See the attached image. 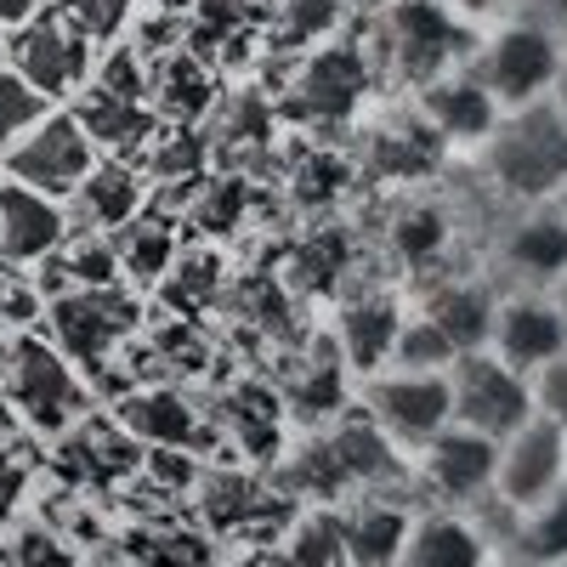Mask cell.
<instances>
[{
	"label": "cell",
	"instance_id": "6",
	"mask_svg": "<svg viewBox=\"0 0 567 567\" xmlns=\"http://www.w3.org/2000/svg\"><path fill=\"white\" fill-rule=\"evenodd\" d=\"M97 159L103 154H97V142L85 136V125L74 114H58V109L45 120H34L12 148L0 154V165H7L12 182L40 187V194H52V199H69Z\"/></svg>",
	"mask_w": 567,
	"mask_h": 567
},
{
	"label": "cell",
	"instance_id": "42",
	"mask_svg": "<svg viewBox=\"0 0 567 567\" xmlns=\"http://www.w3.org/2000/svg\"><path fill=\"white\" fill-rule=\"evenodd\" d=\"M550 205H556V210H561V216H567V187H561V194H556V199H550Z\"/></svg>",
	"mask_w": 567,
	"mask_h": 567
},
{
	"label": "cell",
	"instance_id": "1",
	"mask_svg": "<svg viewBox=\"0 0 567 567\" xmlns=\"http://www.w3.org/2000/svg\"><path fill=\"white\" fill-rule=\"evenodd\" d=\"M477 165L488 187L505 194L511 205H550L567 187V125H561L556 97L505 109L494 131L477 142Z\"/></svg>",
	"mask_w": 567,
	"mask_h": 567
},
{
	"label": "cell",
	"instance_id": "7",
	"mask_svg": "<svg viewBox=\"0 0 567 567\" xmlns=\"http://www.w3.org/2000/svg\"><path fill=\"white\" fill-rule=\"evenodd\" d=\"M45 323H52V347L80 363V369H103L109 352L125 341V329L136 323V301L120 284H91V290H63L45 301Z\"/></svg>",
	"mask_w": 567,
	"mask_h": 567
},
{
	"label": "cell",
	"instance_id": "38",
	"mask_svg": "<svg viewBox=\"0 0 567 567\" xmlns=\"http://www.w3.org/2000/svg\"><path fill=\"white\" fill-rule=\"evenodd\" d=\"M550 301H556V312H561V323H567V272L550 284Z\"/></svg>",
	"mask_w": 567,
	"mask_h": 567
},
{
	"label": "cell",
	"instance_id": "35",
	"mask_svg": "<svg viewBox=\"0 0 567 567\" xmlns=\"http://www.w3.org/2000/svg\"><path fill=\"white\" fill-rule=\"evenodd\" d=\"M40 12V0H0V58H7V40Z\"/></svg>",
	"mask_w": 567,
	"mask_h": 567
},
{
	"label": "cell",
	"instance_id": "24",
	"mask_svg": "<svg viewBox=\"0 0 567 567\" xmlns=\"http://www.w3.org/2000/svg\"><path fill=\"white\" fill-rule=\"evenodd\" d=\"M114 239V256H120V272L125 278H165V267H171V233L165 227H154V221H142V216H131L120 233H109Z\"/></svg>",
	"mask_w": 567,
	"mask_h": 567
},
{
	"label": "cell",
	"instance_id": "4",
	"mask_svg": "<svg viewBox=\"0 0 567 567\" xmlns=\"http://www.w3.org/2000/svg\"><path fill=\"white\" fill-rule=\"evenodd\" d=\"M449 403H454V425L483 437H511L523 420H534V381L523 369H511L505 358H494L488 347L460 352L449 369Z\"/></svg>",
	"mask_w": 567,
	"mask_h": 567
},
{
	"label": "cell",
	"instance_id": "2",
	"mask_svg": "<svg viewBox=\"0 0 567 567\" xmlns=\"http://www.w3.org/2000/svg\"><path fill=\"white\" fill-rule=\"evenodd\" d=\"M471 80H477L494 109H528L561 91V34L556 23L534 7L523 18H505L494 29L477 34V52H471Z\"/></svg>",
	"mask_w": 567,
	"mask_h": 567
},
{
	"label": "cell",
	"instance_id": "30",
	"mask_svg": "<svg viewBox=\"0 0 567 567\" xmlns=\"http://www.w3.org/2000/svg\"><path fill=\"white\" fill-rule=\"evenodd\" d=\"M443 216L437 210H409L403 221H398V250H403V261H425V256H437L443 250Z\"/></svg>",
	"mask_w": 567,
	"mask_h": 567
},
{
	"label": "cell",
	"instance_id": "5",
	"mask_svg": "<svg viewBox=\"0 0 567 567\" xmlns=\"http://www.w3.org/2000/svg\"><path fill=\"white\" fill-rule=\"evenodd\" d=\"M363 414L381 425L398 449H420L454 420L449 369H374L363 374Z\"/></svg>",
	"mask_w": 567,
	"mask_h": 567
},
{
	"label": "cell",
	"instance_id": "14",
	"mask_svg": "<svg viewBox=\"0 0 567 567\" xmlns=\"http://www.w3.org/2000/svg\"><path fill=\"white\" fill-rule=\"evenodd\" d=\"M494 561H499L494 534L477 528V516H465L460 505L420 511L403 545V567H494Z\"/></svg>",
	"mask_w": 567,
	"mask_h": 567
},
{
	"label": "cell",
	"instance_id": "13",
	"mask_svg": "<svg viewBox=\"0 0 567 567\" xmlns=\"http://www.w3.org/2000/svg\"><path fill=\"white\" fill-rule=\"evenodd\" d=\"M74 233L69 205L23 182H0V267H40Z\"/></svg>",
	"mask_w": 567,
	"mask_h": 567
},
{
	"label": "cell",
	"instance_id": "29",
	"mask_svg": "<svg viewBox=\"0 0 567 567\" xmlns=\"http://www.w3.org/2000/svg\"><path fill=\"white\" fill-rule=\"evenodd\" d=\"M358 85H363L358 63L318 58V63H312V74H307V97H318V103H329V109H341V103H352V97H358Z\"/></svg>",
	"mask_w": 567,
	"mask_h": 567
},
{
	"label": "cell",
	"instance_id": "27",
	"mask_svg": "<svg viewBox=\"0 0 567 567\" xmlns=\"http://www.w3.org/2000/svg\"><path fill=\"white\" fill-rule=\"evenodd\" d=\"M290 567H347L341 516H307L290 534Z\"/></svg>",
	"mask_w": 567,
	"mask_h": 567
},
{
	"label": "cell",
	"instance_id": "31",
	"mask_svg": "<svg viewBox=\"0 0 567 567\" xmlns=\"http://www.w3.org/2000/svg\"><path fill=\"white\" fill-rule=\"evenodd\" d=\"M136 567H205V539L194 534H154L136 550Z\"/></svg>",
	"mask_w": 567,
	"mask_h": 567
},
{
	"label": "cell",
	"instance_id": "26",
	"mask_svg": "<svg viewBox=\"0 0 567 567\" xmlns=\"http://www.w3.org/2000/svg\"><path fill=\"white\" fill-rule=\"evenodd\" d=\"M45 114H52V97H40V91H34L12 63L0 69V154H7L12 142H18L34 120H45Z\"/></svg>",
	"mask_w": 567,
	"mask_h": 567
},
{
	"label": "cell",
	"instance_id": "21",
	"mask_svg": "<svg viewBox=\"0 0 567 567\" xmlns=\"http://www.w3.org/2000/svg\"><path fill=\"white\" fill-rule=\"evenodd\" d=\"M398 323H403V307L386 301V296H358L341 307V363L358 374H374L392 363V341H398Z\"/></svg>",
	"mask_w": 567,
	"mask_h": 567
},
{
	"label": "cell",
	"instance_id": "9",
	"mask_svg": "<svg viewBox=\"0 0 567 567\" xmlns=\"http://www.w3.org/2000/svg\"><path fill=\"white\" fill-rule=\"evenodd\" d=\"M7 58H12V69L40 91V97H52V103L91 80V40L63 18V7H58V12L40 7V12L7 40Z\"/></svg>",
	"mask_w": 567,
	"mask_h": 567
},
{
	"label": "cell",
	"instance_id": "17",
	"mask_svg": "<svg viewBox=\"0 0 567 567\" xmlns=\"http://www.w3.org/2000/svg\"><path fill=\"white\" fill-rule=\"evenodd\" d=\"M420 114L443 142H465V148H477V142L494 131V120H499L494 97L471 80V69H449L437 80H425L420 85Z\"/></svg>",
	"mask_w": 567,
	"mask_h": 567
},
{
	"label": "cell",
	"instance_id": "19",
	"mask_svg": "<svg viewBox=\"0 0 567 567\" xmlns=\"http://www.w3.org/2000/svg\"><path fill=\"white\" fill-rule=\"evenodd\" d=\"M414 528V511L392 499H363L341 516L347 567H403V545Z\"/></svg>",
	"mask_w": 567,
	"mask_h": 567
},
{
	"label": "cell",
	"instance_id": "10",
	"mask_svg": "<svg viewBox=\"0 0 567 567\" xmlns=\"http://www.w3.org/2000/svg\"><path fill=\"white\" fill-rule=\"evenodd\" d=\"M494 454L499 443L483 437V432H465V425H443L437 437H425L414 449V471H420V483L425 494H432L437 505H477L494 494Z\"/></svg>",
	"mask_w": 567,
	"mask_h": 567
},
{
	"label": "cell",
	"instance_id": "33",
	"mask_svg": "<svg viewBox=\"0 0 567 567\" xmlns=\"http://www.w3.org/2000/svg\"><path fill=\"white\" fill-rule=\"evenodd\" d=\"M443 7L465 23V29H494V23H505V18H523V12H534L539 0H443Z\"/></svg>",
	"mask_w": 567,
	"mask_h": 567
},
{
	"label": "cell",
	"instance_id": "36",
	"mask_svg": "<svg viewBox=\"0 0 567 567\" xmlns=\"http://www.w3.org/2000/svg\"><path fill=\"white\" fill-rule=\"evenodd\" d=\"M18 494H23V471L0 460V516H7V511L18 505Z\"/></svg>",
	"mask_w": 567,
	"mask_h": 567
},
{
	"label": "cell",
	"instance_id": "3",
	"mask_svg": "<svg viewBox=\"0 0 567 567\" xmlns=\"http://www.w3.org/2000/svg\"><path fill=\"white\" fill-rule=\"evenodd\" d=\"M0 386H7L12 409L34 425V432H74L80 414H85L80 369L40 336H18L0 352Z\"/></svg>",
	"mask_w": 567,
	"mask_h": 567
},
{
	"label": "cell",
	"instance_id": "18",
	"mask_svg": "<svg viewBox=\"0 0 567 567\" xmlns=\"http://www.w3.org/2000/svg\"><path fill=\"white\" fill-rule=\"evenodd\" d=\"M63 205H69V221L85 233H120L131 216H142V176L120 159H97Z\"/></svg>",
	"mask_w": 567,
	"mask_h": 567
},
{
	"label": "cell",
	"instance_id": "8",
	"mask_svg": "<svg viewBox=\"0 0 567 567\" xmlns=\"http://www.w3.org/2000/svg\"><path fill=\"white\" fill-rule=\"evenodd\" d=\"M561 483H567V432L534 409V420H523L511 437H499L488 505L505 516V511H523V505L556 494Z\"/></svg>",
	"mask_w": 567,
	"mask_h": 567
},
{
	"label": "cell",
	"instance_id": "41",
	"mask_svg": "<svg viewBox=\"0 0 567 567\" xmlns=\"http://www.w3.org/2000/svg\"><path fill=\"white\" fill-rule=\"evenodd\" d=\"M74 567H136V561H74Z\"/></svg>",
	"mask_w": 567,
	"mask_h": 567
},
{
	"label": "cell",
	"instance_id": "25",
	"mask_svg": "<svg viewBox=\"0 0 567 567\" xmlns=\"http://www.w3.org/2000/svg\"><path fill=\"white\" fill-rule=\"evenodd\" d=\"M454 341L425 318V312H403L398 341H392V369H454Z\"/></svg>",
	"mask_w": 567,
	"mask_h": 567
},
{
	"label": "cell",
	"instance_id": "16",
	"mask_svg": "<svg viewBox=\"0 0 567 567\" xmlns=\"http://www.w3.org/2000/svg\"><path fill=\"white\" fill-rule=\"evenodd\" d=\"M494 545L505 567H561L567 561V483L523 511H505Z\"/></svg>",
	"mask_w": 567,
	"mask_h": 567
},
{
	"label": "cell",
	"instance_id": "15",
	"mask_svg": "<svg viewBox=\"0 0 567 567\" xmlns=\"http://www.w3.org/2000/svg\"><path fill=\"white\" fill-rule=\"evenodd\" d=\"M465 34L471 29L443 7V0H398L392 7V52L420 85L449 74V52Z\"/></svg>",
	"mask_w": 567,
	"mask_h": 567
},
{
	"label": "cell",
	"instance_id": "12",
	"mask_svg": "<svg viewBox=\"0 0 567 567\" xmlns=\"http://www.w3.org/2000/svg\"><path fill=\"white\" fill-rule=\"evenodd\" d=\"M494 267L516 290H550L567 272V216L556 205H523L499 227Z\"/></svg>",
	"mask_w": 567,
	"mask_h": 567
},
{
	"label": "cell",
	"instance_id": "40",
	"mask_svg": "<svg viewBox=\"0 0 567 567\" xmlns=\"http://www.w3.org/2000/svg\"><path fill=\"white\" fill-rule=\"evenodd\" d=\"M556 109H561V125H567V80H561V91H556Z\"/></svg>",
	"mask_w": 567,
	"mask_h": 567
},
{
	"label": "cell",
	"instance_id": "37",
	"mask_svg": "<svg viewBox=\"0 0 567 567\" xmlns=\"http://www.w3.org/2000/svg\"><path fill=\"white\" fill-rule=\"evenodd\" d=\"M18 425H23V414L12 409V398H7V386H0V443H12V437H18Z\"/></svg>",
	"mask_w": 567,
	"mask_h": 567
},
{
	"label": "cell",
	"instance_id": "28",
	"mask_svg": "<svg viewBox=\"0 0 567 567\" xmlns=\"http://www.w3.org/2000/svg\"><path fill=\"white\" fill-rule=\"evenodd\" d=\"M256 505V488L250 477H233V471H216V477L205 483V516L216 528H233V523H245Z\"/></svg>",
	"mask_w": 567,
	"mask_h": 567
},
{
	"label": "cell",
	"instance_id": "34",
	"mask_svg": "<svg viewBox=\"0 0 567 567\" xmlns=\"http://www.w3.org/2000/svg\"><path fill=\"white\" fill-rule=\"evenodd\" d=\"M528 381H534V409L567 432V352L556 363H545L539 374H528Z\"/></svg>",
	"mask_w": 567,
	"mask_h": 567
},
{
	"label": "cell",
	"instance_id": "20",
	"mask_svg": "<svg viewBox=\"0 0 567 567\" xmlns=\"http://www.w3.org/2000/svg\"><path fill=\"white\" fill-rule=\"evenodd\" d=\"M494 301H499L494 284H477V278H443L437 290L420 301V312L454 341V352H477V347H488Z\"/></svg>",
	"mask_w": 567,
	"mask_h": 567
},
{
	"label": "cell",
	"instance_id": "39",
	"mask_svg": "<svg viewBox=\"0 0 567 567\" xmlns=\"http://www.w3.org/2000/svg\"><path fill=\"white\" fill-rule=\"evenodd\" d=\"M556 34H561V80H567V7H561V18H556Z\"/></svg>",
	"mask_w": 567,
	"mask_h": 567
},
{
	"label": "cell",
	"instance_id": "22",
	"mask_svg": "<svg viewBox=\"0 0 567 567\" xmlns=\"http://www.w3.org/2000/svg\"><path fill=\"white\" fill-rule=\"evenodd\" d=\"M114 420L125 425V437H131V443L171 449V454L194 449V437H199V414L187 409V398H182V392H165V386L131 392V398L114 409Z\"/></svg>",
	"mask_w": 567,
	"mask_h": 567
},
{
	"label": "cell",
	"instance_id": "11",
	"mask_svg": "<svg viewBox=\"0 0 567 567\" xmlns=\"http://www.w3.org/2000/svg\"><path fill=\"white\" fill-rule=\"evenodd\" d=\"M488 352L523 374H539L545 363H556L567 352V323H561L550 290H516V284H505L494 301V323H488Z\"/></svg>",
	"mask_w": 567,
	"mask_h": 567
},
{
	"label": "cell",
	"instance_id": "23",
	"mask_svg": "<svg viewBox=\"0 0 567 567\" xmlns=\"http://www.w3.org/2000/svg\"><path fill=\"white\" fill-rule=\"evenodd\" d=\"M74 120L85 125L91 142H97V154L103 148H142V136H148V114H142V103L136 97H120V91H109L97 80L80 85Z\"/></svg>",
	"mask_w": 567,
	"mask_h": 567
},
{
	"label": "cell",
	"instance_id": "43",
	"mask_svg": "<svg viewBox=\"0 0 567 567\" xmlns=\"http://www.w3.org/2000/svg\"><path fill=\"white\" fill-rule=\"evenodd\" d=\"M561 567H567V561H561Z\"/></svg>",
	"mask_w": 567,
	"mask_h": 567
},
{
	"label": "cell",
	"instance_id": "32",
	"mask_svg": "<svg viewBox=\"0 0 567 567\" xmlns=\"http://www.w3.org/2000/svg\"><path fill=\"white\" fill-rule=\"evenodd\" d=\"M63 18L85 34V40H109L125 18V0H63Z\"/></svg>",
	"mask_w": 567,
	"mask_h": 567
}]
</instances>
